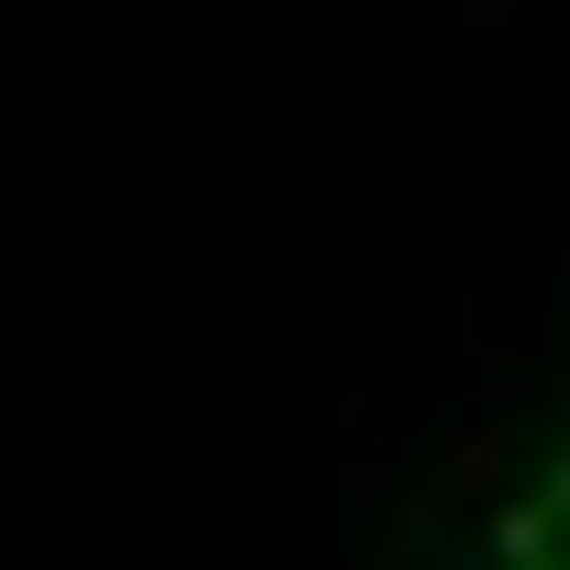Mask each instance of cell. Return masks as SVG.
<instances>
[{
    "mask_svg": "<svg viewBox=\"0 0 570 570\" xmlns=\"http://www.w3.org/2000/svg\"><path fill=\"white\" fill-rule=\"evenodd\" d=\"M524 570H570V493H540V509H524Z\"/></svg>",
    "mask_w": 570,
    "mask_h": 570,
    "instance_id": "1",
    "label": "cell"
}]
</instances>
